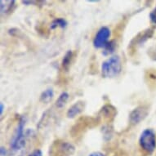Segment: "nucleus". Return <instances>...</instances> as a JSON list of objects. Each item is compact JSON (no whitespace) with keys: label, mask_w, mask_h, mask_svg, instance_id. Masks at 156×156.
Here are the masks:
<instances>
[{"label":"nucleus","mask_w":156,"mask_h":156,"mask_svg":"<svg viewBox=\"0 0 156 156\" xmlns=\"http://www.w3.org/2000/svg\"><path fill=\"white\" fill-rule=\"evenodd\" d=\"M28 156H43V153L40 150H35L32 153H30Z\"/></svg>","instance_id":"nucleus-15"},{"label":"nucleus","mask_w":156,"mask_h":156,"mask_svg":"<svg viewBox=\"0 0 156 156\" xmlns=\"http://www.w3.org/2000/svg\"><path fill=\"white\" fill-rule=\"evenodd\" d=\"M74 152V146L67 141H55L50 148V156H70Z\"/></svg>","instance_id":"nucleus-3"},{"label":"nucleus","mask_w":156,"mask_h":156,"mask_svg":"<svg viewBox=\"0 0 156 156\" xmlns=\"http://www.w3.org/2000/svg\"><path fill=\"white\" fill-rule=\"evenodd\" d=\"M3 108H4V106H3V103H1L0 104V112H1V115H3Z\"/></svg>","instance_id":"nucleus-18"},{"label":"nucleus","mask_w":156,"mask_h":156,"mask_svg":"<svg viewBox=\"0 0 156 156\" xmlns=\"http://www.w3.org/2000/svg\"><path fill=\"white\" fill-rule=\"evenodd\" d=\"M53 96V90L51 89V88H48V89L45 90L44 92H43V93L41 94V97H40V100H41L43 102L48 103L52 99Z\"/></svg>","instance_id":"nucleus-9"},{"label":"nucleus","mask_w":156,"mask_h":156,"mask_svg":"<svg viewBox=\"0 0 156 156\" xmlns=\"http://www.w3.org/2000/svg\"><path fill=\"white\" fill-rule=\"evenodd\" d=\"M115 46H116V44H115V41H110L105 47H104L103 54H104V55H108V54L112 53L113 51H115Z\"/></svg>","instance_id":"nucleus-12"},{"label":"nucleus","mask_w":156,"mask_h":156,"mask_svg":"<svg viewBox=\"0 0 156 156\" xmlns=\"http://www.w3.org/2000/svg\"><path fill=\"white\" fill-rule=\"evenodd\" d=\"M25 124H26L25 119L21 118L19 121V123H18L14 138H13V140L12 141V143H11V147L14 151H20L26 145V139H25V136H24Z\"/></svg>","instance_id":"nucleus-4"},{"label":"nucleus","mask_w":156,"mask_h":156,"mask_svg":"<svg viewBox=\"0 0 156 156\" xmlns=\"http://www.w3.org/2000/svg\"><path fill=\"white\" fill-rule=\"evenodd\" d=\"M0 151H1V156H5L7 154V151H6V149L2 146L1 149H0Z\"/></svg>","instance_id":"nucleus-17"},{"label":"nucleus","mask_w":156,"mask_h":156,"mask_svg":"<svg viewBox=\"0 0 156 156\" xmlns=\"http://www.w3.org/2000/svg\"><path fill=\"white\" fill-rule=\"evenodd\" d=\"M139 143L144 151L152 153L156 147V137L154 131L152 129L144 130L139 139Z\"/></svg>","instance_id":"nucleus-2"},{"label":"nucleus","mask_w":156,"mask_h":156,"mask_svg":"<svg viewBox=\"0 0 156 156\" xmlns=\"http://www.w3.org/2000/svg\"><path fill=\"white\" fill-rule=\"evenodd\" d=\"M110 36V30L108 27H101L98 30L93 40V45L96 48H101L109 43Z\"/></svg>","instance_id":"nucleus-5"},{"label":"nucleus","mask_w":156,"mask_h":156,"mask_svg":"<svg viewBox=\"0 0 156 156\" xmlns=\"http://www.w3.org/2000/svg\"><path fill=\"white\" fill-rule=\"evenodd\" d=\"M122 70V64L119 56H114L108 58L101 65V74L105 78H114Z\"/></svg>","instance_id":"nucleus-1"},{"label":"nucleus","mask_w":156,"mask_h":156,"mask_svg":"<svg viewBox=\"0 0 156 156\" xmlns=\"http://www.w3.org/2000/svg\"><path fill=\"white\" fill-rule=\"evenodd\" d=\"M150 16H151V21H153L154 24H156V8L151 12Z\"/></svg>","instance_id":"nucleus-14"},{"label":"nucleus","mask_w":156,"mask_h":156,"mask_svg":"<svg viewBox=\"0 0 156 156\" xmlns=\"http://www.w3.org/2000/svg\"><path fill=\"white\" fill-rule=\"evenodd\" d=\"M68 99H69V94L66 92H62L56 101V106L58 108H62L66 104Z\"/></svg>","instance_id":"nucleus-10"},{"label":"nucleus","mask_w":156,"mask_h":156,"mask_svg":"<svg viewBox=\"0 0 156 156\" xmlns=\"http://www.w3.org/2000/svg\"><path fill=\"white\" fill-rule=\"evenodd\" d=\"M84 109V104L82 101H79L72 105L67 111V117L68 118H74L76 115H80Z\"/></svg>","instance_id":"nucleus-7"},{"label":"nucleus","mask_w":156,"mask_h":156,"mask_svg":"<svg viewBox=\"0 0 156 156\" xmlns=\"http://www.w3.org/2000/svg\"><path fill=\"white\" fill-rule=\"evenodd\" d=\"M67 25V22L66 20L62 19V18H57L55 19L51 24V29H56V27H61V28H65Z\"/></svg>","instance_id":"nucleus-11"},{"label":"nucleus","mask_w":156,"mask_h":156,"mask_svg":"<svg viewBox=\"0 0 156 156\" xmlns=\"http://www.w3.org/2000/svg\"><path fill=\"white\" fill-rule=\"evenodd\" d=\"M72 58V51H67L66 54L65 55L64 58H63V61H62V66L65 69H68L69 66V64H70V61H71Z\"/></svg>","instance_id":"nucleus-13"},{"label":"nucleus","mask_w":156,"mask_h":156,"mask_svg":"<svg viewBox=\"0 0 156 156\" xmlns=\"http://www.w3.org/2000/svg\"><path fill=\"white\" fill-rule=\"evenodd\" d=\"M15 1L14 0H1L0 2V6H1V13L2 14H6L9 12L11 9L14 6Z\"/></svg>","instance_id":"nucleus-8"},{"label":"nucleus","mask_w":156,"mask_h":156,"mask_svg":"<svg viewBox=\"0 0 156 156\" xmlns=\"http://www.w3.org/2000/svg\"><path fill=\"white\" fill-rule=\"evenodd\" d=\"M147 115V110L143 106H139L132 111L130 115V122L133 124H136L143 120Z\"/></svg>","instance_id":"nucleus-6"},{"label":"nucleus","mask_w":156,"mask_h":156,"mask_svg":"<svg viewBox=\"0 0 156 156\" xmlns=\"http://www.w3.org/2000/svg\"><path fill=\"white\" fill-rule=\"evenodd\" d=\"M89 156H105L104 155V154L101 153V152H93V153H91L89 154Z\"/></svg>","instance_id":"nucleus-16"}]
</instances>
